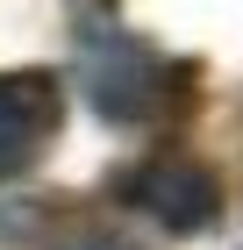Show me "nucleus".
Masks as SVG:
<instances>
[{
    "instance_id": "3",
    "label": "nucleus",
    "mask_w": 243,
    "mask_h": 250,
    "mask_svg": "<svg viewBox=\"0 0 243 250\" xmlns=\"http://www.w3.org/2000/svg\"><path fill=\"white\" fill-rule=\"evenodd\" d=\"M65 122V86L50 72H0V179L29 172Z\"/></svg>"
},
{
    "instance_id": "1",
    "label": "nucleus",
    "mask_w": 243,
    "mask_h": 250,
    "mask_svg": "<svg viewBox=\"0 0 243 250\" xmlns=\"http://www.w3.org/2000/svg\"><path fill=\"white\" fill-rule=\"evenodd\" d=\"M86 100L108 122H157L186 100V72L150 50L143 36H93L86 43Z\"/></svg>"
},
{
    "instance_id": "4",
    "label": "nucleus",
    "mask_w": 243,
    "mask_h": 250,
    "mask_svg": "<svg viewBox=\"0 0 243 250\" xmlns=\"http://www.w3.org/2000/svg\"><path fill=\"white\" fill-rule=\"evenodd\" d=\"M93 250H108V243H93Z\"/></svg>"
},
{
    "instance_id": "2",
    "label": "nucleus",
    "mask_w": 243,
    "mask_h": 250,
    "mask_svg": "<svg viewBox=\"0 0 243 250\" xmlns=\"http://www.w3.org/2000/svg\"><path fill=\"white\" fill-rule=\"evenodd\" d=\"M122 193H129V208H143L157 229L172 236H200L215 229V214H222V186H215V172H207L200 157H150V165H136L129 179H122Z\"/></svg>"
}]
</instances>
